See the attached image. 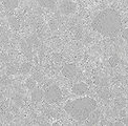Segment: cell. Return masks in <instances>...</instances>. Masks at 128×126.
I'll return each instance as SVG.
<instances>
[{
    "instance_id": "cell-1",
    "label": "cell",
    "mask_w": 128,
    "mask_h": 126,
    "mask_svg": "<svg viewBox=\"0 0 128 126\" xmlns=\"http://www.w3.org/2000/svg\"><path fill=\"white\" fill-rule=\"evenodd\" d=\"M92 28L102 36L116 37L122 30L121 16L114 8H105L94 18Z\"/></svg>"
},
{
    "instance_id": "cell-2",
    "label": "cell",
    "mask_w": 128,
    "mask_h": 126,
    "mask_svg": "<svg viewBox=\"0 0 128 126\" xmlns=\"http://www.w3.org/2000/svg\"><path fill=\"white\" fill-rule=\"evenodd\" d=\"M97 107L98 104L94 99L90 97H82L68 101L64 106V110L74 120L83 122L88 119V117L97 109Z\"/></svg>"
},
{
    "instance_id": "cell-3",
    "label": "cell",
    "mask_w": 128,
    "mask_h": 126,
    "mask_svg": "<svg viewBox=\"0 0 128 126\" xmlns=\"http://www.w3.org/2000/svg\"><path fill=\"white\" fill-rule=\"evenodd\" d=\"M63 98V94L61 92V88L56 85V84H52L44 90V98L43 100L48 104H54L61 101Z\"/></svg>"
},
{
    "instance_id": "cell-4",
    "label": "cell",
    "mask_w": 128,
    "mask_h": 126,
    "mask_svg": "<svg viewBox=\"0 0 128 126\" xmlns=\"http://www.w3.org/2000/svg\"><path fill=\"white\" fill-rule=\"evenodd\" d=\"M62 75L64 77H66L68 79H74V77L77 76V72H78V70H77V66L74 64H72V63H67L65 64L63 67H62Z\"/></svg>"
},
{
    "instance_id": "cell-5",
    "label": "cell",
    "mask_w": 128,
    "mask_h": 126,
    "mask_svg": "<svg viewBox=\"0 0 128 126\" xmlns=\"http://www.w3.org/2000/svg\"><path fill=\"white\" fill-rule=\"evenodd\" d=\"M72 92L77 96H84L85 94L88 92V85L86 83L83 82H79V83H74L72 86Z\"/></svg>"
},
{
    "instance_id": "cell-6",
    "label": "cell",
    "mask_w": 128,
    "mask_h": 126,
    "mask_svg": "<svg viewBox=\"0 0 128 126\" xmlns=\"http://www.w3.org/2000/svg\"><path fill=\"white\" fill-rule=\"evenodd\" d=\"M1 4L5 10L12 12V10H15L18 8L19 0H1Z\"/></svg>"
},
{
    "instance_id": "cell-7",
    "label": "cell",
    "mask_w": 128,
    "mask_h": 126,
    "mask_svg": "<svg viewBox=\"0 0 128 126\" xmlns=\"http://www.w3.org/2000/svg\"><path fill=\"white\" fill-rule=\"evenodd\" d=\"M61 10L63 14H72L76 10V4L72 1H66L61 5Z\"/></svg>"
},
{
    "instance_id": "cell-8",
    "label": "cell",
    "mask_w": 128,
    "mask_h": 126,
    "mask_svg": "<svg viewBox=\"0 0 128 126\" xmlns=\"http://www.w3.org/2000/svg\"><path fill=\"white\" fill-rule=\"evenodd\" d=\"M44 98V92L41 88H35L32 90V100L34 102H40Z\"/></svg>"
},
{
    "instance_id": "cell-9",
    "label": "cell",
    "mask_w": 128,
    "mask_h": 126,
    "mask_svg": "<svg viewBox=\"0 0 128 126\" xmlns=\"http://www.w3.org/2000/svg\"><path fill=\"white\" fill-rule=\"evenodd\" d=\"M99 116H100V112H98L97 109H96L94 112L88 117V119H87L88 122H87V123H88V124H96V123H97L98 121H99Z\"/></svg>"
},
{
    "instance_id": "cell-10",
    "label": "cell",
    "mask_w": 128,
    "mask_h": 126,
    "mask_svg": "<svg viewBox=\"0 0 128 126\" xmlns=\"http://www.w3.org/2000/svg\"><path fill=\"white\" fill-rule=\"evenodd\" d=\"M40 5H42L43 8H52L55 5L56 0H38Z\"/></svg>"
},
{
    "instance_id": "cell-11",
    "label": "cell",
    "mask_w": 128,
    "mask_h": 126,
    "mask_svg": "<svg viewBox=\"0 0 128 126\" xmlns=\"http://www.w3.org/2000/svg\"><path fill=\"white\" fill-rule=\"evenodd\" d=\"M30 70H32V64H30V62L23 63V64L20 66V72H22V74H28Z\"/></svg>"
},
{
    "instance_id": "cell-12",
    "label": "cell",
    "mask_w": 128,
    "mask_h": 126,
    "mask_svg": "<svg viewBox=\"0 0 128 126\" xmlns=\"http://www.w3.org/2000/svg\"><path fill=\"white\" fill-rule=\"evenodd\" d=\"M114 104H116V106L118 108H120V109L124 108L125 105H126V100L124 98H119V99H116L114 101Z\"/></svg>"
},
{
    "instance_id": "cell-13",
    "label": "cell",
    "mask_w": 128,
    "mask_h": 126,
    "mask_svg": "<svg viewBox=\"0 0 128 126\" xmlns=\"http://www.w3.org/2000/svg\"><path fill=\"white\" fill-rule=\"evenodd\" d=\"M119 62H120V58H119V56L114 55L111 58H109V64L112 66V67L118 65V63H119Z\"/></svg>"
},
{
    "instance_id": "cell-14",
    "label": "cell",
    "mask_w": 128,
    "mask_h": 126,
    "mask_svg": "<svg viewBox=\"0 0 128 126\" xmlns=\"http://www.w3.org/2000/svg\"><path fill=\"white\" fill-rule=\"evenodd\" d=\"M26 86H28L30 90H33V89H35L37 87V84H36V80L35 79H30V80H28V82H26Z\"/></svg>"
},
{
    "instance_id": "cell-15",
    "label": "cell",
    "mask_w": 128,
    "mask_h": 126,
    "mask_svg": "<svg viewBox=\"0 0 128 126\" xmlns=\"http://www.w3.org/2000/svg\"><path fill=\"white\" fill-rule=\"evenodd\" d=\"M99 94H100V97L102 98V99H107L110 96V94H109V92L107 90V89H103L102 92H99Z\"/></svg>"
},
{
    "instance_id": "cell-16",
    "label": "cell",
    "mask_w": 128,
    "mask_h": 126,
    "mask_svg": "<svg viewBox=\"0 0 128 126\" xmlns=\"http://www.w3.org/2000/svg\"><path fill=\"white\" fill-rule=\"evenodd\" d=\"M121 36H122V38H123L127 42V43H128V28H124L123 30H122Z\"/></svg>"
},
{
    "instance_id": "cell-17",
    "label": "cell",
    "mask_w": 128,
    "mask_h": 126,
    "mask_svg": "<svg viewBox=\"0 0 128 126\" xmlns=\"http://www.w3.org/2000/svg\"><path fill=\"white\" fill-rule=\"evenodd\" d=\"M3 100H4V98H3V94H2V92H0V103L3 102Z\"/></svg>"
},
{
    "instance_id": "cell-18",
    "label": "cell",
    "mask_w": 128,
    "mask_h": 126,
    "mask_svg": "<svg viewBox=\"0 0 128 126\" xmlns=\"http://www.w3.org/2000/svg\"><path fill=\"white\" fill-rule=\"evenodd\" d=\"M1 6H2V4H1V0H0V8H1Z\"/></svg>"
}]
</instances>
